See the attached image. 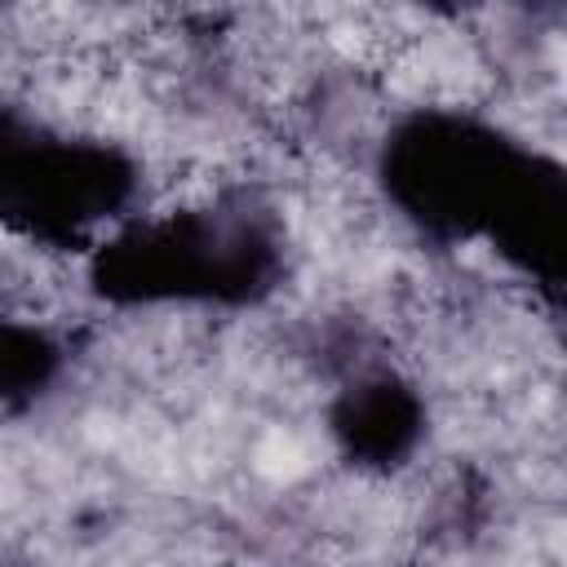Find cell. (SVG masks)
<instances>
[{
	"label": "cell",
	"instance_id": "cell-1",
	"mask_svg": "<svg viewBox=\"0 0 567 567\" xmlns=\"http://www.w3.org/2000/svg\"><path fill=\"white\" fill-rule=\"evenodd\" d=\"M377 182L394 213L430 244L487 239L554 310L567 266V173L505 128L447 106H421L390 124Z\"/></svg>",
	"mask_w": 567,
	"mask_h": 567
},
{
	"label": "cell",
	"instance_id": "cell-3",
	"mask_svg": "<svg viewBox=\"0 0 567 567\" xmlns=\"http://www.w3.org/2000/svg\"><path fill=\"white\" fill-rule=\"evenodd\" d=\"M128 151L66 137L0 102V226L49 248H89L93 226L120 217L137 195Z\"/></svg>",
	"mask_w": 567,
	"mask_h": 567
},
{
	"label": "cell",
	"instance_id": "cell-4",
	"mask_svg": "<svg viewBox=\"0 0 567 567\" xmlns=\"http://www.w3.org/2000/svg\"><path fill=\"white\" fill-rule=\"evenodd\" d=\"M328 430L350 465L399 470L425 439V403L399 372H363L332 399Z\"/></svg>",
	"mask_w": 567,
	"mask_h": 567
},
{
	"label": "cell",
	"instance_id": "cell-2",
	"mask_svg": "<svg viewBox=\"0 0 567 567\" xmlns=\"http://www.w3.org/2000/svg\"><path fill=\"white\" fill-rule=\"evenodd\" d=\"M288 239L257 190L204 208L124 221L89 252V288L106 306H257L284 284Z\"/></svg>",
	"mask_w": 567,
	"mask_h": 567
},
{
	"label": "cell",
	"instance_id": "cell-5",
	"mask_svg": "<svg viewBox=\"0 0 567 567\" xmlns=\"http://www.w3.org/2000/svg\"><path fill=\"white\" fill-rule=\"evenodd\" d=\"M66 346L35 323L0 319V403L22 412L31 408L62 372Z\"/></svg>",
	"mask_w": 567,
	"mask_h": 567
}]
</instances>
